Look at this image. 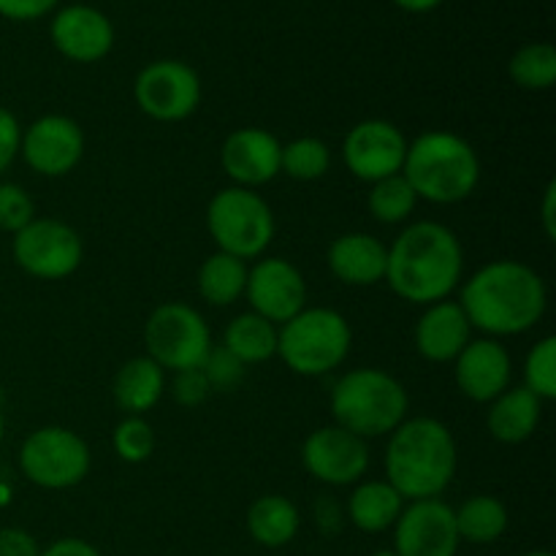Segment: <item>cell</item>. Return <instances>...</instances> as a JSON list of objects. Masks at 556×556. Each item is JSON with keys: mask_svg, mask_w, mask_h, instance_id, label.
I'll list each match as a JSON object with an SVG mask.
<instances>
[{"mask_svg": "<svg viewBox=\"0 0 556 556\" xmlns=\"http://www.w3.org/2000/svg\"><path fill=\"white\" fill-rule=\"evenodd\" d=\"M459 304L472 329L492 340L519 337L535 329L546 315L548 288L530 264L500 258L462 282Z\"/></svg>", "mask_w": 556, "mask_h": 556, "instance_id": "obj_1", "label": "cell"}, {"mask_svg": "<svg viewBox=\"0 0 556 556\" xmlns=\"http://www.w3.org/2000/svg\"><path fill=\"white\" fill-rule=\"evenodd\" d=\"M465 280V250L459 237L438 220L410 223L386 261V282L405 302L429 307L448 299Z\"/></svg>", "mask_w": 556, "mask_h": 556, "instance_id": "obj_2", "label": "cell"}, {"mask_svg": "<svg viewBox=\"0 0 556 556\" xmlns=\"http://www.w3.org/2000/svg\"><path fill=\"white\" fill-rule=\"evenodd\" d=\"M459 451L451 429L429 416L405 418L386 445V481L405 503L434 500L451 486Z\"/></svg>", "mask_w": 556, "mask_h": 556, "instance_id": "obj_3", "label": "cell"}, {"mask_svg": "<svg viewBox=\"0 0 556 556\" xmlns=\"http://www.w3.org/2000/svg\"><path fill=\"white\" fill-rule=\"evenodd\" d=\"M402 177L416 190L418 201L459 204L481 182V161L472 144L448 130H429L407 144Z\"/></svg>", "mask_w": 556, "mask_h": 556, "instance_id": "obj_4", "label": "cell"}, {"mask_svg": "<svg viewBox=\"0 0 556 556\" xmlns=\"http://www.w3.org/2000/svg\"><path fill=\"white\" fill-rule=\"evenodd\" d=\"M331 418L362 440L389 438L407 418V389L378 367L351 369L331 389Z\"/></svg>", "mask_w": 556, "mask_h": 556, "instance_id": "obj_5", "label": "cell"}, {"mask_svg": "<svg viewBox=\"0 0 556 556\" xmlns=\"http://www.w3.org/2000/svg\"><path fill=\"white\" fill-rule=\"evenodd\" d=\"M351 345V324L331 307H304L291 320L277 326V356L302 378L334 372L345 364Z\"/></svg>", "mask_w": 556, "mask_h": 556, "instance_id": "obj_6", "label": "cell"}, {"mask_svg": "<svg viewBox=\"0 0 556 556\" xmlns=\"http://www.w3.org/2000/svg\"><path fill=\"white\" fill-rule=\"evenodd\" d=\"M206 228L217 250L237 258H261L275 239V212L250 188H223L206 206Z\"/></svg>", "mask_w": 556, "mask_h": 556, "instance_id": "obj_7", "label": "cell"}, {"mask_svg": "<svg viewBox=\"0 0 556 556\" xmlns=\"http://www.w3.org/2000/svg\"><path fill=\"white\" fill-rule=\"evenodd\" d=\"M147 356L163 372L199 369L212 348L204 315L185 302H166L150 313L144 324Z\"/></svg>", "mask_w": 556, "mask_h": 556, "instance_id": "obj_8", "label": "cell"}, {"mask_svg": "<svg viewBox=\"0 0 556 556\" xmlns=\"http://www.w3.org/2000/svg\"><path fill=\"white\" fill-rule=\"evenodd\" d=\"M92 465L90 448L65 427H41L25 438L20 448V470L33 486L60 492L79 486Z\"/></svg>", "mask_w": 556, "mask_h": 556, "instance_id": "obj_9", "label": "cell"}, {"mask_svg": "<svg viewBox=\"0 0 556 556\" xmlns=\"http://www.w3.org/2000/svg\"><path fill=\"white\" fill-rule=\"evenodd\" d=\"M16 266L36 280H65L79 269L85 258V244L74 226L54 217H36L22 231L14 233L11 244Z\"/></svg>", "mask_w": 556, "mask_h": 556, "instance_id": "obj_10", "label": "cell"}, {"mask_svg": "<svg viewBox=\"0 0 556 556\" xmlns=\"http://www.w3.org/2000/svg\"><path fill=\"white\" fill-rule=\"evenodd\" d=\"M134 101L155 123H182L201 103V79L182 60H155L136 74Z\"/></svg>", "mask_w": 556, "mask_h": 556, "instance_id": "obj_11", "label": "cell"}, {"mask_svg": "<svg viewBox=\"0 0 556 556\" xmlns=\"http://www.w3.org/2000/svg\"><path fill=\"white\" fill-rule=\"evenodd\" d=\"M407 136L389 119H362L353 125L342 144V161L348 172L362 182H380L402 174L407 155Z\"/></svg>", "mask_w": 556, "mask_h": 556, "instance_id": "obj_12", "label": "cell"}, {"mask_svg": "<svg viewBox=\"0 0 556 556\" xmlns=\"http://www.w3.org/2000/svg\"><path fill=\"white\" fill-rule=\"evenodd\" d=\"M391 530L396 556H456L462 546L454 508L440 497L407 503Z\"/></svg>", "mask_w": 556, "mask_h": 556, "instance_id": "obj_13", "label": "cell"}, {"mask_svg": "<svg viewBox=\"0 0 556 556\" xmlns=\"http://www.w3.org/2000/svg\"><path fill=\"white\" fill-rule=\"evenodd\" d=\"M302 465L315 481L329 486H353L369 470V445L358 434L329 424L304 440Z\"/></svg>", "mask_w": 556, "mask_h": 556, "instance_id": "obj_14", "label": "cell"}, {"mask_svg": "<svg viewBox=\"0 0 556 556\" xmlns=\"http://www.w3.org/2000/svg\"><path fill=\"white\" fill-rule=\"evenodd\" d=\"M20 155L41 177H65L85 157V130L74 117L43 114L22 128Z\"/></svg>", "mask_w": 556, "mask_h": 556, "instance_id": "obj_15", "label": "cell"}, {"mask_svg": "<svg viewBox=\"0 0 556 556\" xmlns=\"http://www.w3.org/2000/svg\"><path fill=\"white\" fill-rule=\"evenodd\" d=\"M244 299L253 307L250 313L282 326L307 307V282L288 258H258L248 269Z\"/></svg>", "mask_w": 556, "mask_h": 556, "instance_id": "obj_16", "label": "cell"}, {"mask_svg": "<svg viewBox=\"0 0 556 556\" xmlns=\"http://www.w3.org/2000/svg\"><path fill=\"white\" fill-rule=\"evenodd\" d=\"M282 141L266 128H237L220 147V166L237 188H261L280 174Z\"/></svg>", "mask_w": 556, "mask_h": 556, "instance_id": "obj_17", "label": "cell"}, {"mask_svg": "<svg viewBox=\"0 0 556 556\" xmlns=\"http://www.w3.org/2000/svg\"><path fill=\"white\" fill-rule=\"evenodd\" d=\"M510 378H514V362L508 348L492 337L470 340V345L454 358L456 389L478 405L497 400L505 389H510Z\"/></svg>", "mask_w": 556, "mask_h": 556, "instance_id": "obj_18", "label": "cell"}, {"mask_svg": "<svg viewBox=\"0 0 556 556\" xmlns=\"http://www.w3.org/2000/svg\"><path fill=\"white\" fill-rule=\"evenodd\" d=\"M54 49L74 63H98L114 47V25L92 5H65L49 27Z\"/></svg>", "mask_w": 556, "mask_h": 556, "instance_id": "obj_19", "label": "cell"}, {"mask_svg": "<svg viewBox=\"0 0 556 556\" xmlns=\"http://www.w3.org/2000/svg\"><path fill=\"white\" fill-rule=\"evenodd\" d=\"M472 326L467 320L465 309L459 302H443L429 304L418 318L416 331H413V342L424 362L432 364H448L470 345Z\"/></svg>", "mask_w": 556, "mask_h": 556, "instance_id": "obj_20", "label": "cell"}, {"mask_svg": "<svg viewBox=\"0 0 556 556\" xmlns=\"http://www.w3.org/2000/svg\"><path fill=\"white\" fill-rule=\"evenodd\" d=\"M389 244L372 233H342L329 244L326 264L340 282L353 288H369L386 280Z\"/></svg>", "mask_w": 556, "mask_h": 556, "instance_id": "obj_21", "label": "cell"}, {"mask_svg": "<svg viewBox=\"0 0 556 556\" xmlns=\"http://www.w3.org/2000/svg\"><path fill=\"white\" fill-rule=\"evenodd\" d=\"M543 416V402L525 386L505 389L494 402H489L486 427L494 440L505 445H519L535 434Z\"/></svg>", "mask_w": 556, "mask_h": 556, "instance_id": "obj_22", "label": "cell"}, {"mask_svg": "<svg viewBox=\"0 0 556 556\" xmlns=\"http://www.w3.org/2000/svg\"><path fill=\"white\" fill-rule=\"evenodd\" d=\"M166 391V372L150 356H136L117 369L112 383L114 405L125 416H144L161 402Z\"/></svg>", "mask_w": 556, "mask_h": 556, "instance_id": "obj_23", "label": "cell"}, {"mask_svg": "<svg viewBox=\"0 0 556 556\" xmlns=\"http://www.w3.org/2000/svg\"><path fill=\"white\" fill-rule=\"evenodd\" d=\"M402 508H405V500L389 481H358L348 497V519L367 535L391 530Z\"/></svg>", "mask_w": 556, "mask_h": 556, "instance_id": "obj_24", "label": "cell"}, {"mask_svg": "<svg viewBox=\"0 0 556 556\" xmlns=\"http://www.w3.org/2000/svg\"><path fill=\"white\" fill-rule=\"evenodd\" d=\"M299 508L282 494H264L248 510V532L258 546L282 548L296 538Z\"/></svg>", "mask_w": 556, "mask_h": 556, "instance_id": "obj_25", "label": "cell"}, {"mask_svg": "<svg viewBox=\"0 0 556 556\" xmlns=\"http://www.w3.org/2000/svg\"><path fill=\"white\" fill-rule=\"evenodd\" d=\"M220 345L233 353L244 367L264 364L277 356V326L255 313H242L226 326Z\"/></svg>", "mask_w": 556, "mask_h": 556, "instance_id": "obj_26", "label": "cell"}, {"mask_svg": "<svg viewBox=\"0 0 556 556\" xmlns=\"http://www.w3.org/2000/svg\"><path fill=\"white\" fill-rule=\"evenodd\" d=\"M248 261L237 258L228 253H212L204 264L199 266V293L204 302L212 307H228L237 299L244 296V286H248Z\"/></svg>", "mask_w": 556, "mask_h": 556, "instance_id": "obj_27", "label": "cell"}, {"mask_svg": "<svg viewBox=\"0 0 556 556\" xmlns=\"http://www.w3.org/2000/svg\"><path fill=\"white\" fill-rule=\"evenodd\" d=\"M454 516L459 541L476 543V546H489V543L500 541L510 521L503 500L492 497V494H476L459 508H454Z\"/></svg>", "mask_w": 556, "mask_h": 556, "instance_id": "obj_28", "label": "cell"}, {"mask_svg": "<svg viewBox=\"0 0 556 556\" xmlns=\"http://www.w3.org/2000/svg\"><path fill=\"white\" fill-rule=\"evenodd\" d=\"M416 190L410 188V182L402 174H394V177H386L380 182H375L367 195L369 215L378 223H383V226H400V223H405L416 212Z\"/></svg>", "mask_w": 556, "mask_h": 556, "instance_id": "obj_29", "label": "cell"}, {"mask_svg": "<svg viewBox=\"0 0 556 556\" xmlns=\"http://www.w3.org/2000/svg\"><path fill=\"white\" fill-rule=\"evenodd\" d=\"M331 168V150L326 141L315 136H302L288 144H282L280 174H288L296 182H315L326 177Z\"/></svg>", "mask_w": 556, "mask_h": 556, "instance_id": "obj_30", "label": "cell"}, {"mask_svg": "<svg viewBox=\"0 0 556 556\" xmlns=\"http://www.w3.org/2000/svg\"><path fill=\"white\" fill-rule=\"evenodd\" d=\"M508 74L521 90H552L556 81V49L552 43H527L510 58Z\"/></svg>", "mask_w": 556, "mask_h": 556, "instance_id": "obj_31", "label": "cell"}, {"mask_svg": "<svg viewBox=\"0 0 556 556\" xmlns=\"http://www.w3.org/2000/svg\"><path fill=\"white\" fill-rule=\"evenodd\" d=\"M525 389L541 402L556 400V337H541L525 358Z\"/></svg>", "mask_w": 556, "mask_h": 556, "instance_id": "obj_32", "label": "cell"}, {"mask_svg": "<svg viewBox=\"0 0 556 556\" xmlns=\"http://www.w3.org/2000/svg\"><path fill=\"white\" fill-rule=\"evenodd\" d=\"M114 454L128 465H141L155 451V432L144 416H125L112 432Z\"/></svg>", "mask_w": 556, "mask_h": 556, "instance_id": "obj_33", "label": "cell"}, {"mask_svg": "<svg viewBox=\"0 0 556 556\" xmlns=\"http://www.w3.org/2000/svg\"><path fill=\"white\" fill-rule=\"evenodd\" d=\"M199 369L204 372L212 391H237L242 386L244 372H248V367L223 345H212Z\"/></svg>", "mask_w": 556, "mask_h": 556, "instance_id": "obj_34", "label": "cell"}, {"mask_svg": "<svg viewBox=\"0 0 556 556\" xmlns=\"http://www.w3.org/2000/svg\"><path fill=\"white\" fill-rule=\"evenodd\" d=\"M30 220H36L30 193L16 182H0V231L16 233Z\"/></svg>", "mask_w": 556, "mask_h": 556, "instance_id": "obj_35", "label": "cell"}, {"mask_svg": "<svg viewBox=\"0 0 556 556\" xmlns=\"http://www.w3.org/2000/svg\"><path fill=\"white\" fill-rule=\"evenodd\" d=\"M172 394L182 407H199L210 400L212 389L201 369H185V372H174Z\"/></svg>", "mask_w": 556, "mask_h": 556, "instance_id": "obj_36", "label": "cell"}, {"mask_svg": "<svg viewBox=\"0 0 556 556\" xmlns=\"http://www.w3.org/2000/svg\"><path fill=\"white\" fill-rule=\"evenodd\" d=\"M22 144V125L5 106H0V174L9 172L14 161L20 157Z\"/></svg>", "mask_w": 556, "mask_h": 556, "instance_id": "obj_37", "label": "cell"}, {"mask_svg": "<svg viewBox=\"0 0 556 556\" xmlns=\"http://www.w3.org/2000/svg\"><path fill=\"white\" fill-rule=\"evenodd\" d=\"M60 0H0V16L11 22H33L47 16Z\"/></svg>", "mask_w": 556, "mask_h": 556, "instance_id": "obj_38", "label": "cell"}, {"mask_svg": "<svg viewBox=\"0 0 556 556\" xmlns=\"http://www.w3.org/2000/svg\"><path fill=\"white\" fill-rule=\"evenodd\" d=\"M41 546L36 538L20 527H3L0 530V556H38Z\"/></svg>", "mask_w": 556, "mask_h": 556, "instance_id": "obj_39", "label": "cell"}, {"mask_svg": "<svg viewBox=\"0 0 556 556\" xmlns=\"http://www.w3.org/2000/svg\"><path fill=\"white\" fill-rule=\"evenodd\" d=\"M38 556H101V552L92 543L81 541V538H60V541L41 548Z\"/></svg>", "mask_w": 556, "mask_h": 556, "instance_id": "obj_40", "label": "cell"}, {"mask_svg": "<svg viewBox=\"0 0 556 556\" xmlns=\"http://www.w3.org/2000/svg\"><path fill=\"white\" fill-rule=\"evenodd\" d=\"M541 223H543V231H546V237L556 239V182L546 185V190H543V204H541Z\"/></svg>", "mask_w": 556, "mask_h": 556, "instance_id": "obj_41", "label": "cell"}, {"mask_svg": "<svg viewBox=\"0 0 556 556\" xmlns=\"http://www.w3.org/2000/svg\"><path fill=\"white\" fill-rule=\"evenodd\" d=\"M402 11H410V14H427V11L438 9L443 0H394Z\"/></svg>", "mask_w": 556, "mask_h": 556, "instance_id": "obj_42", "label": "cell"}, {"mask_svg": "<svg viewBox=\"0 0 556 556\" xmlns=\"http://www.w3.org/2000/svg\"><path fill=\"white\" fill-rule=\"evenodd\" d=\"M3 434H5V421H3V413H0V443H3Z\"/></svg>", "mask_w": 556, "mask_h": 556, "instance_id": "obj_43", "label": "cell"}, {"mask_svg": "<svg viewBox=\"0 0 556 556\" xmlns=\"http://www.w3.org/2000/svg\"><path fill=\"white\" fill-rule=\"evenodd\" d=\"M525 556H554L552 552H530V554H525Z\"/></svg>", "mask_w": 556, "mask_h": 556, "instance_id": "obj_44", "label": "cell"}, {"mask_svg": "<svg viewBox=\"0 0 556 556\" xmlns=\"http://www.w3.org/2000/svg\"><path fill=\"white\" fill-rule=\"evenodd\" d=\"M372 556H396V554H394V548H391V552H375Z\"/></svg>", "mask_w": 556, "mask_h": 556, "instance_id": "obj_45", "label": "cell"}]
</instances>
